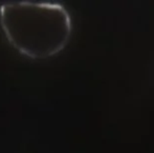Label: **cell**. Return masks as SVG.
<instances>
[{
    "mask_svg": "<svg viewBox=\"0 0 154 153\" xmlns=\"http://www.w3.org/2000/svg\"><path fill=\"white\" fill-rule=\"evenodd\" d=\"M0 26L8 41L32 59L51 57L67 44L71 18L58 2L8 1L0 4Z\"/></svg>",
    "mask_w": 154,
    "mask_h": 153,
    "instance_id": "1",
    "label": "cell"
}]
</instances>
